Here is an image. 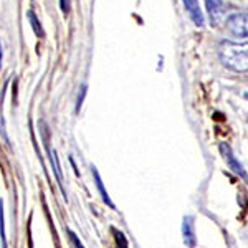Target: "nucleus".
Wrapping results in <instances>:
<instances>
[{
	"label": "nucleus",
	"instance_id": "nucleus-1",
	"mask_svg": "<svg viewBox=\"0 0 248 248\" xmlns=\"http://www.w3.org/2000/svg\"><path fill=\"white\" fill-rule=\"evenodd\" d=\"M218 58L223 66L235 73H248V42H223L218 48Z\"/></svg>",
	"mask_w": 248,
	"mask_h": 248
},
{
	"label": "nucleus",
	"instance_id": "nucleus-2",
	"mask_svg": "<svg viewBox=\"0 0 248 248\" xmlns=\"http://www.w3.org/2000/svg\"><path fill=\"white\" fill-rule=\"evenodd\" d=\"M225 29L237 38H248V14H232L225 20Z\"/></svg>",
	"mask_w": 248,
	"mask_h": 248
},
{
	"label": "nucleus",
	"instance_id": "nucleus-3",
	"mask_svg": "<svg viewBox=\"0 0 248 248\" xmlns=\"http://www.w3.org/2000/svg\"><path fill=\"white\" fill-rule=\"evenodd\" d=\"M220 153H222L223 159H225V162L229 164L230 169L233 170L237 175H240V177H243V179H245V181H248V175H247L245 169H243L242 164H240V162L237 161V157H235L233 153H232V149H230L229 144H225V142L220 144Z\"/></svg>",
	"mask_w": 248,
	"mask_h": 248
},
{
	"label": "nucleus",
	"instance_id": "nucleus-4",
	"mask_svg": "<svg viewBox=\"0 0 248 248\" xmlns=\"http://www.w3.org/2000/svg\"><path fill=\"white\" fill-rule=\"evenodd\" d=\"M205 5H207V12H209V17L212 25L217 27L218 23L223 22L225 18V3L222 0H205Z\"/></svg>",
	"mask_w": 248,
	"mask_h": 248
},
{
	"label": "nucleus",
	"instance_id": "nucleus-5",
	"mask_svg": "<svg viewBox=\"0 0 248 248\" xmlns=\"http://www.w3.org/2000/svg\"><path fill=\"white\" fill-rule=\"evenodd\" d=\"M182 2H184V7H186L187 14H189V17L192 18V22L197 27H203L205 17H203V12L201 9L199 0H182Z\"/></svg>",
	"mask_w": 248,
	"mask_h": 248
},
{
	"label": "nucleus",
	"instance_id": "nucleus-6",
	"mask_svg": "<svg viewBox=\"0 0 248 248\" xmlns=\"http://www.w3.org/2000/svg\"><path fill=\"white\" fill-rule=\"evenodd\" d=\"M182 233H184V242L189 248H194L195 243H197V238H195V223H194V217L187 215L184 217L182 222Z\"/></svg>",
	"mask_w": 248,
	"mask_h": 248
},
{
	"label": "nucleus",
	"instance_id": "nucleus-7",
	"mask_svg": "<svg viewBox=\"0 0 248 248\" xmlns=\"http://www.w3.org/2000/svg\"><path fill=\"white\" fill-rule=\"evenodd\" d=\"M45 146H46V153H48V155H50V162H51V167H53L55 177H57L58 186H60V189H62V194H63V197H65V201H68L66 192H65V189H63V175H62V167H60V161H58L57 151H55V149L51 151L50 146H48V142H45Z\"/></svg>",
	"mask_w": 248,
	"mask_h": 248
},
{
	"label": "nucleus",
	"instance_id": "nucleus-8",
	"mask_svg": "<svg viewBox=\"0 0 248 248\" xmlns=\"http://www.w3.org/2000/svg\"><path fill=\"white\" fill-rule=\"evenodd\" d=\"M93 177H94V182H96V187H98V190H99V195H101V199H103V202L106 203V205H109L111 209H116L114 207V203L111 202V199H109V195H108V190L105 189V184H103L101 181V175H99V172L94 169L93 167Z\"/></svg>",
	"mask_w": 248,
	"mask_h": 248
},
{
	"label": "nucleus",
	"instance_id": "nucleus-9",
	"mask_svg": "<svg viewBox=\"0 0 248 248\" xmlns=\"http://www.w3.org/2000/svg\"><path fill=\"white\" fill-rule=\"evenodd\" d=\"M27 18L30 20V25L35 31V35H37V37H45V31H43L42 25H40V22H38V18H37V15H35L33 10L27 12Z\"/></svg>",
	"mask_w": 248,
	"mask_h": 248
},
{
	"label": "nucleus",
	"instance_id": "nucleus-10",
	"mask_svg": "<svg viewBox=\"0 0 248 248\" xmlns=\"http://www.w3.org/2000/svg\"><path fill=\"white\" fill-rule=\"evenodd\" d=\"M0 238H2V248H7L5 217H3V202H2V201H0Z\"/></svg>",
	"mask_w": 248,
	"mask_h": 248
},
{
	"label": "nucleus",
	"instance_id": "nucleus-11",
	"mask_svg": "<svg viewBox=\"0 0 248 248\" xmlns=\"http://www.w3.org/2000/svg\"><path fill=\"white\" fill-rule=\"evenodd\" d=\"M86 85H81V88H79V93H78V98H77V108H75V111L77 113H79V109H81L83 106V101H85V96H86Z\"/></svg>",
	"mask_w": 248,
	"mask_h": 248
},
{
	"label": "nucleus",
	"instance_id": "nucleus-12",
	"mask_svg": "<svg viewBox=\"0 0 248 248\" xmlns=\"http://www.w3.org/2000/svg\"><path fill=\"white\" fill-rule=\"evenodd\" d=\"M113 233H114V238H116V243H118V247L119 248H127V240H126V237H124L123 232L113 229Z\"/></svg>",
	"mask_w": 248,
	"mask_h": 248
},
{
	"label": "nucleus",
	"instance_id": "nucleus-13",
	"mask_svg": "<svg viewBox=\"0 0 248 248\" xmlns=\"http://www.w3.org/2000/svg\"><path fill=\"white\" fill-rule=\"evenodd\" d=\"M60 9H62V12L65 15L70 14V10H71V0H60Z\"/></svg>",
	"mask_w": 248,
	"mask_h": 248
},
{
	"label": "nucleus",
	"instance_id": "nucleus-14",
	"mask_svg": "<svg viewBox=\"0 0 248 248\" xmlns=\"http://www.w3.org/2000/svg\"><path fill=\"white\" fill-rule=\"evenodd\" d=\"M70 237H71V242H73V245L77 248H85L83 247V243L79 242V238L77 237V233H73V232H70Z\"/></svg>",
	"mask_w": 248,
	"mask_h": 248
},
{
	"label": "nucleus",
	"instance_id": "nucleus-15",
	"mask_svg": "<svg viewBox=\"0 0 248 248\" xmlns=\"http://www.w3.org/2000/svg\"><path fill=\"white\" fill-rule=\"evenodd\" d=\"M2 58H3V53H2V43H0V68H2Z\"/></svg>",
	"mask_w": 248,
	"mask_h": 248
},
{
	"label": "nucleus",
	"instance_id": "nucleus-16",
	"mask_svg": "<svg viewBox=\"0 0 248 248\" xmlns=\"http://www.w3.org/2000/svg\"><path fill=\"white\" fill-rule=\"evenodd\" d=\"M245 96H247V98H248V93H247V94H245Z\"/></svg>",
	"mask_w": 248,
	"mask_h": 248
}]
</instances>
